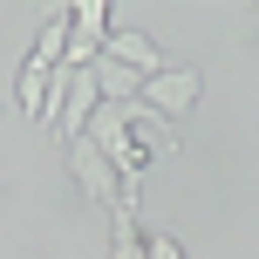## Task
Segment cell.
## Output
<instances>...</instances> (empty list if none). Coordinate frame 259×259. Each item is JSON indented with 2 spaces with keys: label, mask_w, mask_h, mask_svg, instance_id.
<instances>
[{
  "label": "cell",
  "mask_w": 259,
  "mask_h": 259,
  "mask_svg": "<svg viewBox=\"0 0 259 259\" xmlns=\"http://www.w3.org/2000/svg\"><path fill=\"white\" fill-rule=\"evenodd\" d=\"M68 170H75V184H82V191H89L103 211H123L130 198H137V191H130V184L116 178V170H109V157L96 150L89 137H82V143H68Z\"/></svg>",
  "instance_id": "6da1fadb"
},
{
  "label": "cell",
  "mask_w": 259,
  "mask_h": 259,
  "mask_svg": "<svg viewBox=\"0 0 259 259\" xmlns=\"http://www.w3.org/2000/svg\"><path fill=\"white\" fill-rule=\"evenodd\" d=\"M109 41V0H68V62L62 68H96Z\"/></svg>",
  "instance_id": "7a4b0ae2"
},
{
  "label": "cell",
  "mask_w": 259,
  "mask_h": 259,
  "mask_svg": "<svg viewBox=\"0 0 259 259\" xmlns=\"http://www.w3.org/2000/svg\"><path fill=\"white\" fill-rule=\"evenodd\" d=\"M198 89H205V75H198V68H164V75L143 82V109H150V116H164V123H178L184 109L198 103Z\"/></svg>",
  "instance_id": "3957f363"
},
{
  "label": "cell",
  "mask_w": 259,
  "mask_h": 259,
  "mask_svg": "<svg viewBox=\"0 0 259 259\" xmlns=\"http://www.w3.org/2000/svg\"><path fill=\"white\" fill-rule=\"evenodd\" d=\"M103 55H109V62H123V68H137L143 82L170 68V62H164V48H157L150 34H137V27H123V34H109V41H103Z\"/></svg>",
  "instance_id": "277c9868"
},
{
  "label": "cell",
  "mask_w": 259,
  "mask_h": 259,
  "mask_svg": "<svg viewBox=\"0 0 259 259\" xmlns=\"http://www.w3.org/2000/svg\"><path fill=\"white\" fill-rule=\"evenodd\" d=\"M109 232H116V239H109V259H150V252H143V219H137V198H130L123 211H109Z\"/></svg>",
  "instance_id": "5b68a950"
},
{
  "label": "cell",
  "mask_w": 259,
  "mask_h": 259,
  "mask_svg": "<svg viewBox=\"0 0 259 259\" xmlns=\"http://www.w3.org/2000/svg\"><path fill=\"white\" fill-rule=\"evenodd\" d=\"M143 252H150V259H184V246L170 232H143Z\"/></svg>",
  "instance_id": "8992f818"
}]
</instances>
